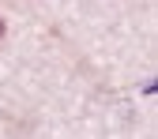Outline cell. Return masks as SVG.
Segmentation results:
<instances>
[{
  "instance_id": "1",
  "label": "cell",
  "mask_w": 158,
  "mask_h": 139,
  "mask_svg": "<svg viewBox=\"0 0 158 139\" xmlns=\"http://www.w3.org/2000/svg\"><path fill=\"white\" fill-rule=\"evenodd\" d=\"M0 34H4V23H0Z\"/></svg>"
}]
</instances>
